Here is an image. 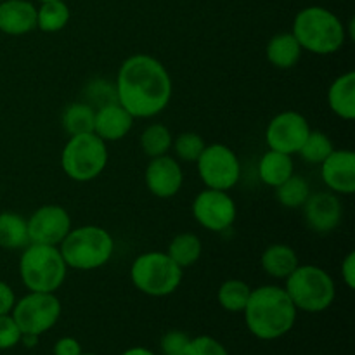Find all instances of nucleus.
Here are the masks:
<instances>
[{"instance_id": "obj_1", "label": "nucleus", "mask_w": 355, "mask_h": 355, "mask_svg": "<svg viewBox=\"0 0 355 355\" xmlns=\"http://www.w3.org/2000/svg\"><path fill=\"white\" fill-rule=\"evenodd\" d=\"M118 104L134 118H153L172 99V78L162 61L148 54H134L121 62L114 82Z\"/></svg>"}, {"instance_id": "obj_2", "label": "nucleus", "mask_w": 355, "mask_h": 355, "mask_svg": "<svg viewBox=\"0 0 355 355\" xmlns=\"http://www.w3.org/2000/svg\"><path fill=\"white\" fill-rule=\"evenodd\" d=\"M243 314L250 333L255 338L270 342L293 329L298 311L284 288L266 284L252 290Z\"/></svg>"}, {"instance_id": "obj_3", "label": "nucleus", "mask_w": 355, "mask_h": 355, "mask_svg": "<svg viewBox=\"0 0 355 355\" xmlns=\"http://www.w3.org/2000/svg\"><path fill=\"white\" fill-rule=\"evenodd\" d=\"M293 37L302 51L318 55H329L338 52L347 40L345 24L335 12L321 6L302 9L293 19Z\"/></svg>"}, {"instance_id": "obj_4", "label": "nucleus", "mask_w": 355, "mask_h": 355, "mask_svg": "<svg viewBox=\"0 0 355 355\" xmlns=\"http://www.w3.org/2000/svg\"><path fill=\"white\" fill-rule=\"evenodd\" d=\"M21 252L19 277L28 291L55 293L64 284L68 266L59 246L30 243Z\"/></svg>"}, {"instance_id": "obj_5", "label": "nucleus", "mask_w": 355, "mask_h": 355, "mask_svg": "<svg viewBox=\"0 0 355 355\" xmlns=\"http://www.w3.org/2000/svg\"><path fill=\"white\" fill-rule=\"evenodd\" d=\"M68 269L96 270L106 266L114 253V239L99 225H82L68 232L59 245Z\"/></svg>"}, {"instance_id": "obj_6", "label": "nucleus", "mask_w": 355, "mask_h": 355, "mask_svg": "<svg viewBox=\"0 0 355 355\" xmlns=\"http://www.w3.org/2000/svg\"><path fill=\"white\" fill-rule=\"evenodd\" d=\"M284 291L297 311L318 314L329 309L335 302L336 286L333 277L318 266H298L286 277Z\"/></svg>"}, {"instance_id": "obj_7", "label": "nucleus", "mask_w": 355, "mask_h": 355, "mask_svg": "<svg viewBox=\"0 0 355 355\" xmlns=\"http://www.w3.org/2000/svg\"><path fill=\"white\" fill-rule=\"evenodd\" d=\"M182 270L166 253L148 252L134 260L130 279L148 297H168L182 283Z\"/></svg>"}, {"instance_id": "obj_8", "label": "nucleus", "mask_w": 355, "mask_h": 355, "mask_svg": "<svg viewBox=\"0 0 355 355\" xmlns=\"http://www.w3.org/2000/svg\"><path fill=\"white\" fill-rule=\"evenodd\" d=\"M107 165L106 142L94 132L69 135L61 153V166L75 182H90L104 172Z\"/></svg>"}, {"instance_id": "obj_9", "label": "nucleus", "mask_w": 355, "mask_h": 355, "mask_svg": "<svg viewBox=\"0 0 355 355\" xmlns=\"http://www.w3.org/2000/svg\"><path fill=\"white\" fill-rule=\"evenodd\" d=\"M62 312V305L55 293L30 291L16 300L10 315L23 335L40 336L54 328Z\"/></svg>"}, {"instance_id": "obj_10", "label": "nucleus", "mask_w": 355, "mask_h": 355, "mask_svg": "<svg viewBox=\"0 0 355 355\" xmlns=\"http://www.w3.org/2000/svg\"><path fill=\"white\" fill-rule=\"evenodd\" d=\"M198 175L208 189L231 191L241 179L238 155L225 144L205 146L196 159Z\"/></svg>"}, {"instance_id": "obj_11", "label": "nucleus", "mask_w": 355, "mask_h": 355, "mask_svg": "<svg viewBox=\"0 0 355 355\" xmlns=\"http://www.w3.org/2000/svg\"><path fill=\"white\" fill-rule=\"evenodd\" d=\"M193 215L198 224L211 232H224L232 227L238 215L234 200L227 191L205 189L193 201Z\"/></svg>"}, {"instance_id": "obj_12", "label": "nucleus", "mask_w": 355, "mask_h": 355, "mask_svg": "<svg viewBox=\"0 0 355 355\" xmlns=\"http://www.w3.org/2000/svg\"><path fill=\"white\" fill-rule=\"evenodd\" d=\"M307 118L298 111H283L269 121L266 128V142L274 151L295 155L311 132Z\"/></svg>"}, {"instance_id": "obj_13", "label": "nucleus", "mask_w": 355, "mask_h": 355, "mask_svg": "<svg viewBox=\"0 0 355 355\" xmlns=\"http://www.w3.org/2000/svg\"><path fill=\"white\" fill-rule=\"evenodd\" d=\"M30 243L59 246L71 231V217L59 205H44L26 218Z\"/></svg>"}, {"instance_id": "obj_14", "label": "nucleus", "mask_w": 355, "mask_h": 355, "mask_svg": "<svg viewBox=\"0 0 355 355\" xmlns=\"http://www.w3.org/2000/svg\"><path fill=\"white\" fill-rule=\"evenodd\" d=\"M304 217L309 229L318 234H329L340 225L343 217L342 201L331 191H321L309 196L304 207Z\"/></svg>"}, {"instance_id": "obj_15", "label": "nucleus", "mask_w": 355, "mask_h": 355, "mask_svg": "<svg viewBox=\"0 0 355 355\" xmlns=\"http://www.w3.org/2000/svg\"><path fill=\"white\" fill-rule=\"evenodd\" d=\"M144 179L153 196L168 200V198L175 196L182 187L184 172L175 158L163 155L151 158V162L146 166Z\"/></svg>"}, {"instance_id": "obj_16", "label": "nucleus", "mask_w": 355, "mask_h": 355, "mask_svg": "<svg viewBox=\"0 0 355 355\" xmlns=\"http://www.w3.org/2000/svg\"><path fill=\"white\" fill-rule=\"evenodd\" d=\"M321 179L331 193L350 196L355 193V155L350 149H333L321 163Z\"/></svg>"}, {"instance_id": "obj_17", "label": "nucleus", "mask_w": 355, "mask_h": 355, "mask_svg": "<svg viewBox=\"0 0 355 355\" xmlns=\"http://www.w3.org/2000/svg\"><path fill=\"white\" fill-rule=\"evenodd\" d=\"M135 118L118 101L97 107L94 118V134L104 142H114L127 137L134 127Z\"/></svg>"}, {"instance_id": "obj_18", "label": "nucleus", "mask_w": 355, "mask_h": 355, "mask_svg": "<svg viewBox=\"0 0 355 355\" xmlns=\"http://www.w3.org/2000/svg\"><path fill=\"white\" fill-rule=\"evenodd\" d=\"M37 28V7L30 0L0 2V31L10 37L26 35Z\"/></svg>"}, {"instance_id": "obj_19", "label": "nucleus", "mask_w": 355, "mask_h": 355, "mask_svg": "<svg viewBox=\"0 0 355 355\" xmlns=\"http://www.w3.org/2000/svg\"><path fill=\"white\" fill-rule=\"evenodd\" d=\"M329 110L342 120L355 118V73L347 71L333 80L328 89Z\"/></svg>"}, {"instance_id": "obj_20", "label": "nucleus", "mask_w": 355, "mask_h": 355, "mask_svg": "<svg viewBox=\"0 0 355 355\" xmlns=\"http://www.w3.org/2000/svg\"><path fill=\"white\" fill-rule=\"evenodd\" d=\"M260 263L267 276L276 277V279H286L300 266V260H298L297 252L290 245L276 243V245L267 246L266 252L262 253Z\"/></svg>"}, {"instance_id": "obj_21", "label": "nucleus", "mask_w": 355, "mask_h": 355, "mask_svg": "<svg viewBox=\"0 0 355 355\" xmlns=\"http://www.w3.org/2000/svg\"><path fill=\"white\" fill-rule=\"evenodd\" d=\"M302 47L293 33H277L267 42L266 58L274 68L291 69L298 64L302 58Z\"/></svg>"}, {"instance_id": "obj_22", "label": "nucleus", "mask_w": 355, "mask_h": 355, "mask_svg": "<svg viewBox=\"0 0 355 355\" xmlns=\"http://www.w3.org/2000/svg\"><path fill=\"white\" fill-rule=\"evenodd\" d=\"M295 173V165L291 155L269 149L259 162V177L266 186L274 187L290 179Z\"/></svg>"}, {"instance_id": "obj_23", "label": "nucleus", "mask_w": 355, "mask_h": 355, "mask_svg": "<svg viewBox=\"0 0 355 355\" xmlns=\"http://www.w3.org/2000/svg\"><path fill=\"white\" fill-rule=\"evenodd\" d=\"M30 245L26 218L14 211L0 214V248L3 250H24Z\"/></svg>"}, {"instance_id": "obj_24", "label": "nucleus", "mask_w": 355, "mask_h": 355, "mask_svg": "<svg viewBox=\"0 0 355 355\" xmlns=\"http://www.w3.org/2000/svg\"><path fill=\"white\" fill-rule=\"evenodd\" d=\"M166 255L180 267V269H186V267L194 266L198 260L203 255V243L193 232H180L175 238L170 241L168 252Z\"/></svg>"}, {"instance_id": "obj_25", "label": "nucleus", "mask_w": 355, "mask_h": 355, "mask_svg": "<svg viewBox=\"0 0 355 355\" xmlns=\"http://www.w3.org/2000/svg\"><path fill=\"white\" fill-rule=\"evenodd\" d=\"M96 107L89 103H71L62 111V128L69 135H80L94 132Z\"/></svg>"}, {"instance_id": "obj_26", "label": "nucleus", "mask_w": 355, "mask_h": 355, "mask_svg": "<svg viewBox=\"0 0 355 355\" xmlns=\"http://www.w3.org/2000/svg\"><path fill=\"white\" fill-rule=\"evenodd\" d=\"M69 23V7L64 0L44 2L37 9V28L44 33H58Z\"/></svg>"}, {"instance_id": "obj_27", "label": "nucleus", "mask_w": 355, "mask_h": 355, "mask_svg": "<svg viewBox=\"0 0 355 355\" xmlns=\"http://www.w3.org/2000/svg\"><path fill=\"white\" fill-rule=\"evenodd\" d=\"M311 194L312 191L309 182L297 173H293L290 179H286L281 186L276 187V198L279 205H283L284 208H290V210H298V208L304 207Z\"/></svg>"}, {"instance_id": "obj_28", "label": "nucleus", "mask_w": 355, "mask_h": 355, "mask_svg": "<svg viewBox=\"0 0 355 355\" xmlns=\"http://www.w3.org/2000/svg\"><path fill=\"white\" fill-rule=\"evenodd\" d=\"M252 295V288L241 279H227L220 284L217 293V300L220 307L227 312H238L245 311L246 304Z\"/></svg>"}, {"instance_id": "obj_29", "label": "nucleus", "mask_w": 355, "mask_h": 355, "mask_svg": "<svg viewBox=\"0 0 355 355\" xmlns=\"http://www.w3.org/2000/svg\"><path fill=\"white\" fill-rule=\"evenodd\" d=\"M173 135L165 125L153 123L148 128H144L141 135V148L142 153L149 158H156V156L168 155L172 151Z\"/></svg>"}, {"instance_id": "obj_30", "label": "nucleus", "mask_w": 355, "mask_h": 355, "mask_svg": "<svg viewBox=\"0 0 355 355\" xmlns=\"http://www.w3.org/2000/svg\"><path fill=\"white\" fill-rule=\"evenodd\" d=\"M333 142L329 141L328 135L321 130H311L307 139L302 144L298 155L304 158V162L311 163V165H321L333 151Z\"/></svg>"}, {"instance_id": "obj_31", "label": "nucleus", "mask_w": 355, "mask_h": 355, "mask_svg": "<svg viewBox=\"0 0 355 355\" xmlns=\"http://www.w3.org/2000/svg\"><path fill=\"white\" fill-rule=\"evenodd\" d=\"M205 141L200 134L196 132H182L173 139L172 149L175 151V156L182 162L187 163H196L200 155L205 149Z\"/></svg>"}, {"instance_id": "obj_32", "label": "nucleus", "mask_w": 355, "mask_h": 355, "mask_svg": "<svg viewBox=\"0 0 355 355\" xmlns=\"http://www.w3.org/2000/svg\"><path fill=\"white\" fill-rule=\"evenodd\" d=\"M186 355H229V352L214 336L203 335L196 336V338H191Z\"/></svg>"}, {"instance_id": "obj_33", "label": "nucleus", "mask_w": 355, "mask_h": 355, "mask_svg": "<svg viewBox=\"0 0 355 355\" xmlns=\"http://www.w3.org/2000/svg\"><path fill=\"white\" fill-rule=\"evenodd\" d=\"M21 329L17 328L16 321L10 314L0 315V350L14 349L21 343Z\"/></svg>"}, {"instance_id": "obj_34", "label": "nucleus", "mask_w": 355, "mask_h": 355, "mask_svg": "<svg viewBox=\"0 0 355 355\" xmlns=\"http://www.w3.org/2000/svg\"><path fill=\"white\" fill-rule=\"evenodd\" d=\"M191 338L187 333L179 331V329H172L166 333L162 338V354L163 355H186L187 345H189Z\"/></svg>"}, {"instance_id": "obj_35", "label": "nucleus", "mask_w": 355, "mask_h": 355, "mask_svg": "<svg viewBox=\"0 0 355 355\" xmlns=\"http://www.w3.org/2000/svg\"><path fill=\"white\" fill-rule=\"evenodd\" d=\"M82 354V345L76 338L64 336L59 338L54 345V355H80Z\"/></svg>"}, {"instance_id": "obj_36", "label": "nucleus", "mask_w": 355, "mask_h": 355, "mask_svg": "<svg viewBox=\"0 0 355 355\" xmlns=\"http://www.w3.org/2000/svg\"><path fill=\"white\" fill-rule=\"evenodd\" d=\"M16 300L17 298L12 288H10L6 281H0V315L10 314Z\"/></svg>"}, {"instance_id": "obj_37", "label": "nucleus", "mask_w": 355, "mask_h": 355, "mask_svg": "<svg viewBox=\"0 0 355 355\" xmlns=\"http://www.w3.org/2000/svg\"><path fill=\"white\" fill-rule=\"evenodd\" d=\"M342 277H343V283L347 284L349 290H354L355 288V252H350L349 255L343 259L342 262Z\"/></svg>"}, {"instance_id": "obj_38", "label": "nucleus", "mask_w": 355, "mask_h": 355, "mask_svg": "<svg viewBox=\"0 0 355 355\" xmlns=\"http://www.w3.org/2000/svg\"><path fill=\"white\" fill-rule=\"evenodd\" d=\"M121 355H156V354L151 352V350L144 349V347H132V349L125 350Z\"/></svg>"}, {"instance_id": "obj_39", "label": "nucleus", "mask_w": 355, "mask_h": 355, "mask_svg": "<svg viewBox=\"0 0 355 355\" xmlns=\"http://www.w3.org/2000/svg\"><path fill=\"white\" fill-rule=\"evenodd\" d=\"M21 343H23L24 347H28V349H31V347H35L38 343V336L23 335V336H21Z\"/></svg>"}, {"instance_id": "obj_40", "label": "nucleus", "mask_w": 355, "mask_h": 355, "mask_svg": "<svg viewBox=\"0 0 355 355\" xmlns=\"http://www.w3.org/2000/svg\"><path fill=\"white\" fill-rule=\"evenodd\" d=\"M38 2L44 3V2H54V0H38Z\"/></svg>"}, {"instance_id": "obj_41", "label": "nucleus", "mask_w": 355, "mask_h": 355, "mask_svg": "<svg viewBox=\"0 0 355 355\" xmlns=\"http://www.w3.org/2000/svg\"><path fill=\"white\" fill-rule=\"evenodd\" d=\"M80 355H97V354H83V352H82Z\"/></svg>"}, {"instance_id": "obj_42", "label": "nucleus", "mask_w": 355, "mask_h": 355, "mask_svg": "<svg viewBox=\"0 0 355 355\" xmlns=\"http://www.w3.org/2000/svg\"><path fill=\"white\" fill-rule=\"evenodd\" d=\"M0 2H2V0H0Z\"/></svg>"}]
</instances>
